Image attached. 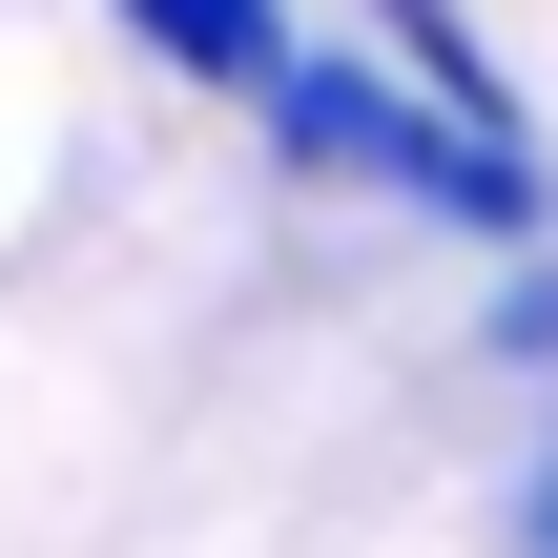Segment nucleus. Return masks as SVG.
<instances>
[{
    "label": "nucleus",
    "mask_w": 558,
    "mask_h": 558,
    "mask_svg": "<svg viewBox=\"0 0 558 558\" xmlns=\"http://www.w3.org/2000/svg\"><path fill=\"white\" fill-rule=\"evenodd\" d=\"M269 145L311 166V186H352V207H414V228H456V248H558V186L538 145H476L435 83H393V62H290L269 83Z\"/></svg>",
    "instance_id": "obj_1"
},
{
    "label": "nucleus",
    "mask_w": 558,
    "mask_h": 558,
    "mask_svg": "<svg viewBox=\"0 0 558 558\" xmlns=\"http://www.w3.org/2000/svg\"><path fill=\"white\" fill-rule=\"evenodd\" d=\"M124 41L166 62V83H228V104H269L311 41H290V0H124Z\"/></svg>",
    "instance_id": "obj_2"
},
{
    "label": "nucleus",
    "mask_w": 558,
    "mask_h": 558,
    "mask_svg": "<svg viewBox=\"0 0 558 558\" xmlns=\"http://www.w3.org/2000/svg\"><path fill=\"white\" fill-rule=\"evenodd\" d=\"M497 352H518V373H558V248H518V290H497Z\"/></svg>",
    "instance_id": "obj_3"
},
{
    "label": "nucleus",
    "mask_w": 558,
    "mask_h": 558,
    "mask_svg": "<svg viewBox=\"0 0 558 558\" xmlns=\"http://www.w3.org/2000/svg\"><path fill=\"white\" fill-rule=\"evenodd\" d=\"M518 558H558V456H538V476H518Z\"/></svg>",
    "instance_id": "obj_4"
}]
</instances>
